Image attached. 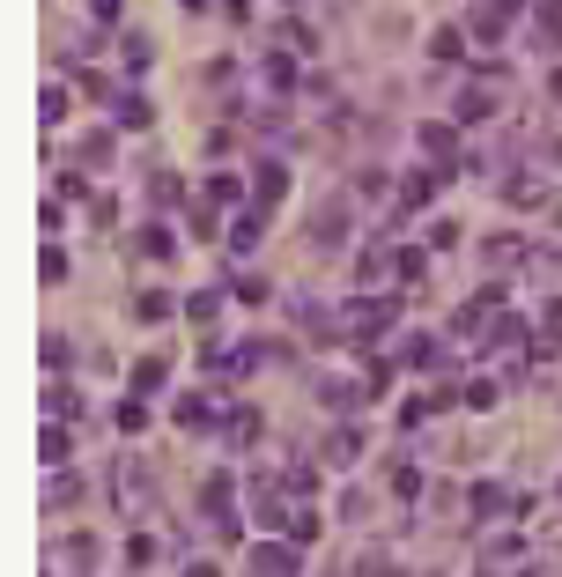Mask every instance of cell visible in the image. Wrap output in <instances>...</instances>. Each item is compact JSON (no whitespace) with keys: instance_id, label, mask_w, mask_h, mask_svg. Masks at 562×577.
<instances>
[{"instance_id":"6da1fadb","label":"cell","mask_w":562,"mask_h":577,"mask_svg":"<svg viewBox=\"0 0 562 577\" xmlns=\"http://www.w3.org/2000/svg\"><path fill=\"white\" fill-rule=\"evenodd\" d=\"M304 570V548L296 541H252L245 548V577H296Z\"/></svg>"},{"instance_id":"7a4b0ae2","label":"cell","mask_w":562,"mask_h":577,"mask_svg":"<svg viewBox=\"0 0 562 577\" xmlns=\"http://www.w3.org/2000/svg\"><path fill=\"white\" fill-rule=\"evenodd\" d=\"M222 407H230L222 393H178L171 400V422H178V430H193V437H208V430H222Z\"/></svg>"},{"instance_id":"3957f363","label":"cell","mask_w":562,"mask_h":577,"mask_svg":"<svg viewBox=\"0 0 562 577\" xmlns=\"http://www.w3.org/2000/svg\"><path fill=\"white\" fill-rule=\"evenodd\" d=\"M348 208H355V193L318 200V208H311V245H318V252H341V237H348Z\"/></svg>"},{"instance_id":"277c9868","label":"cell","mask_w":562,"mask_h":577,"mask_svg":"<svg viewBox=\"0 0 562 577\" xmlns=\"http://www.w3.org/2000/svg\"><path fill=\"white\" fill-rule=\"evenodd\" d=\"M415 148L437 156V171H459V119H422L415 126Z\"/></svg>"},{"instance_id":"5b68a950","label":"cell","mask_w":562,"mask_h":577,"mask_svg":"<svg viewBox=\"0 0 562 577\" xmlns=\"http://www.w3.org/2000/svg\"><path fill=\"white\" fill-rule=\"evenodd\" d=\"M111 496H119V511H148V496H156V481H148V459H119V474H111Z\"/></svg>"},{"instance_id":"8992f818","label":"cell","mask_w":562,"mask_h":577,"mask_svg":"<svg viewBox=\"0 0 562 577\" xmlns=\"http://www.w3.org/2000/svg\"><path fill=\"white\" fill-rule=\"evenodd\" d=\"M466 511H474V518H503V511H511V518H526L533 504H526V496H511L503 481H474V489H466Z\"/></svg>"},{"instance_id":"52a82bcc","label":"cell","mask_w":562,"mask_h":577,"mask_svg":"<svg viewBox=\"0 0 562 577\" xmlns=\"http://www.w3.org/2000/svg\"><path fill=\"white\" fill-rule=\"evenodd\" d=\"M392 319H400V296H355V304H348V326L363 333V341H378Z\"/></svg>"},{"instance_id":"ba28073f","label":"cell","mask_w":562,"mask_h":577,"mask_svg":"<svg viewBox=\"0 0 562 577\" xmlns=\"http://www.w3.org/2000/svg\"><path fill=\"white\" fill-rule=\"evenodd\" d=\"M148 126H156V104H148L141 89H119V97H111V134H148Z\"/></svg>"},{"instance_id":"9c48e42d","label":"cell","mask_w":562,"mask_h":577,"mask_svg":"<svg viewBox=\"0 0 562 577\" xmlns=\"http://www.w3.org/2000/svg\"><path fill=\"white\" fill-rule=\"evenodd\" d=\"M400 363H407V370H452V356H444L437 333H407V341H400Z\"/></svg>"},{"instance_id":"30bf717a","label":"cell","mask_w":562,"mask_h":577,"mask_svg":"<svg viewBox=\"0 0 562 577\" xmlns=\"http://www.w3.org/2000/svg\"><path fill=\"white\" fill-rule=\"evenodd\" d=\"M200 200H215V208H252V178H237V171H215L208 185H200Z\"/></svg>"},{"instance_id":"8fae6325","label":"cell","mask_w":562,"mask_h":577,"mask_svg":"<svg viewBox=\"0 0 562 577\" xmlns=\"http://www.w3.org/2000/svg\"><path fill=\"white\" fill-rule=\"evenodd\" d=\"M289 193V163H252V208H274V200Z\"/></svg>"},{"instance_id":"7c38bea8","label":"cell","mask_w":562,"mask_h":577,"mask_svg":"<svg viewBox=\"0 0 562 577\" xmlns=\"http://www.w3.org/2000/svg\"><path fill=\"white\" fill-rule=\"evenodd\" d=\"M259 237H267V208H237V215H230V252H237V259L259 252Z\"/></svg>"},{"instance_id":"4fadbf2b","label":"cell","mask_w":562,"mask_h":577,"mask_svg":"<svg viewBox=\"0 0 562 577\" xmlns=\"http://www.w3.org/2000/svg\"><path fill=\"white\" fill-rule=\"evenodd\" d=\"M444 178H452V171H407V178H400V208H407V215H415V208H429Z\"/></svg>"},{"instance_id":"5bb4252c","label":"cell","mask_w":562,"mask_h":577,"mask_svg":"<svg viewBox=\"0 0 562 577\" xmlns=\"http://www.w3.org/2000/svg\"><path fill=\"white\" fill-rule=\"evenodd\" d=\"M503 200H511V208H548V178L511 171V178H503Z\"/></svg>"},{"instance_id":"9a60e30c","label":"cell","mask_w":562,"mask_h":577,"mask_svg":"<svg viewBox=\"0 0 562 577\" xmlns=\"http://www.w3.org/2000/svg\"><path fill=\"white\" fill-rule=\"evenodd\" d=\"M385 274H392V259H385V230H378V237H370L363 252H355V282L370 289V282H385Z\"/></svg>"},{"instance_id":"2e32d148","label":"cell","mask_w":562,"mask_h":577,"mask_svg":"<svg viewBox=\"0 0 562 577\" xmlns=\"http://www.w3.org/2000/svg\"><path fill=\"white\" fill-rule=\"evenodd\" d=\"M171 311H185L171 289H141V296H134V319H141V326H163Z\"/></svg>"},{"instance_id":"e0dca14e","label":"cell","mask_w":562,"mask_h":577,"mask_svg":"<svg viewBox=\"0 0 562 577\" xmlns=\"http://www.w3.org/2000/svg\"><path fill=\"white\" fill-rule=\"evenodd\" d=\"M318 459H326V467H355V459H363V430H355V422H348V430H333Z\"/></svg>"},{"instance_id":"ac0fdd59","label":"cell","mask_w":562,"mask_h":577,"mask_svg":"<svg viewBox=\"0 0 562 577\" xmlns=\"http://www.w3.org/2000/svg\"><path fill=\"white\" fill-rule=\"evenodd\" d=\"M111 430H119V437H141V430H148V393H126L119 407H111Z\"/></svg>"},{"instance_id":"d6986e66","label":"cell","mask_w":562,"mask_h":577,"mask_svg":"<svg viewBox=\"0 0 562 577\" xmlns=\"http://www.w3.org/2000/svg\"><path fill=\"white\" fill-rule=\"evenodd\" d=\"M452 119H459V126H481V119H496V97H489V89H459Z\"/></svg>"},{"instance_id":"ffe728a7","label":"cell","mask_w":562,"mask_h":577,"mask_svg":"<svg viewBox=\"0 0 562 577\" xmlns=\"http://www.w3.org/2000/svg\"><path fill=\"white\" fill-rule=\"evenodd\" d=\"M392 282H400V289L407 282H429V252L422 245H400V252H392Z\"/></svg>"},{"instance_id":"44dd1931","label":"cell","mask_w":562,"mask_h":577,"mask_svg":"<svg viewBox=\"0 0 562 577\" xmlns=\"http://www.w3.org/2000/svg\"><path fill=\"white\" fill-rule=\"evenodd\" d=\"M466 45H474V37H466L459 23H444L437 37H429V60H444V67H452V60H466Z\"/></svg>"},{"instance_id":"7402d4cb","label":"cell","mask_w":562,"mask_h":577,"mask_svg":"<svg viewBox=\"0 0 562 577\" xmlns=\"http://www.w3.org/2000/svg\"><path fill=\"white\" fill-rule=\"evenodd\" d=\"M134 252H141V259H171V252H178V237H171V222H148V230L134 237Z\"/></svg>"},{"instance_id":"603a6c76","label":"cell","mask_w":562,"mask_h":577,"mask_svg":"<svg viewBox=\"0 0 562 577\" xmlns=\"http://www.w3.org/2000/svg\"><path fill=\"white\" fill-rule=\"evenodd\" d=\"M82 415V393L74 385H45V422H74Z\"/></svg>"},{"instance_id":"cb8c5ba5","label":"cell","mask_w":562,"mask_h":577,"mask_svg":"<svg viewBox=\"0 0 562 577\" xmlns=\"http://www.w3.org/2000/svg\"><path fill=\"white\" fill-rule=\"evenodd\" d=\"M67 274H74V259H67L60 245H45V252H37V282H45V289H60Z\"/></svg>"},{"instance_id":"d4e9b609","label":"cell","mask_w":562,"mask_h":577,"mask_svg":"<svg viewBox=\"0 0 562 577\" xmlns=\"http://www.w3.org/2000/svg\"><path fill=\"white\" fill-rule=\"evenodd\" d=\"M37 459H45V467H67V459H74V444H67L60 422H45V437H37Z\"/></svg>"},{"instance_id":"484cf974","label":"cell","mask_w":562,"mask_h":577,"mask_svg":"<svg viewBox=\"0 0 562 577\" xmlns=\"http://www.w3.org/2000/svg\"><path fill=\"white\" fill-rule=\"evenodd\" d=\"M119 60H126V74H141L148 60H156V45H148V30H126V37H119Z\"/></svg>"},{"instance_id":"4316f807","label":"cell","mask_w":562,"mask_h":577,"mask_svg":"<svg viewBox=\"0 0 562 577\" xmlns=\"http://www.w3.org/2000/svg\"><path fill=\"white\" fill-rule=\"evenodd\" d=\"M222 437H230V444H252V437H259V415L230 400V415H222Z\"/></svg>"},{"instance_id":"83f0119b","label":"cell","mask_w":562,"mask_h":577,"mask_svg":"<svg viewBox=\"0 0 562 577\" xmlns=\"http://www.w3.org/2000/svg\"><path fill=\"white\" fill-rule=\"evenodd\" d=\"M318 533H326V518H318L311 504H296V518H289V541H296V548H311Z\"/></svg>"},{"instance_id":"f1b7e54d","label":"cell","mask_w":562,"mask_h":577,"mask_svg":"<svg viewBox=\"0 0 562 577\" xmlns=\"http://www.w3.org/2000/svg\"><path fill=\"white\" fill-rule=\"evenodd\" d=\"M74 148H82V163H97V171H111V163H119V148H111V134H82Z\"/></svg>"},{"instance_id":"f546056e","label":"cell","mask_w":562,"mask_h":577,"mask_svg":"<svg viewBox=\"0 0 562 577\" xmlns=\"http://www.w3.org/2000/svg\"><path fill=\"white\" fill-rule=\"evenodd\" d=\"M526 555V533H496L489 548H481V563H518Z\"/></svg>"},{"instance_id":"4dcf8cb0","label":"cell","mask_w":562,"mask_h":577,"mask_svg":"<svg viewBox=\"0 0 562 577\" xmlns=\"http://www.w3.org/2000/svg\"><path fill=\"white\" fill-rule=\"evenodd\" d=\"M230 296H237V304H267V296H274V282H267V274H237V282H230Z\"/></svg>"},{"instance_id":"1f68e13d","label":"cell","mask_w":562,"mask_h":577,"mask_svg":"<svg viewBox=\"0 0 562 577\" xmlns=\"http://www.w3.org/2000/svg\"><path fill=\"white\" fill-rule=\"evenodd\" d=\"M37 348H45V370H52V378H60V370L74 363V341H67V333H45Z\"/></svg>"},{"instance_id":"d6a6232c","label":"cell","mask_w":562,"mask_h":577,"mask_svg":"<svg viewBox=\"0 0 562 577\" xmlns=\"http://www.w3.org/2000/svg\"><path fill=\"white\" fill-rule=\"evenodd\" d=\"M163 378H171V363H163V356H141L134 363V393H156Z\"/></svg>"},{"instance_id":"836d02e7","label":"cell","mask_w":562,"mask_h":577,"mask_svg":"<svg viewBox=\"0 0 562 577\" xmlns=\"http://www.w3.org/2000/svg\"><path fill=\"white\" fill-rule=\"evenodd\" d=\"M185 222H193L185 237H200V245H208V237H222V230H215V200H193V215H185Z\"/></svg>"},{"instance_id":"e575fe53","label":"cell","mask_w":562,"mask_h":577,"mask_svg":"<svg viewBox=\"0 0 562 577\" xmlns=\"http://www.w3.org/2000/svg\"><path fill=\"white\" fill-rule=\"evenodd\" d=\"M67 111H74V97H67V89H60V82H45V111H37V119H45V126H60V119H67Z\"/></svg>"},{"instance_id":"d590c367","label":"cell","mask_w":562,"mask_h":577,"mask_svg":"<svg viewBox=\"0 0 562 577\" xmlns=\"http://www.w3.org/2000/svg\"><path fill=\"white\" fill-rule=\"evenodd\" d=\"M489 341H496V348H526L533 333H526V319H496V326H489Z\"/></svg>"},{"instance_id":"8d00e7d4","label":"cell","mask_w":562,"mask_h":577,"mask_svg":"<svg viewBox=\"0 0 562 577\" xmlns=\"http://www.w3.org/2000/svg\"><path fill=\"white\" fill-rule=\"evenodd\" d=\"M60 504H74V474L52 467V474H45V511H60Z\"/></svg>"},{"instance_id":"74e56055","label":"cell","mask_w":562,"mask_h":577,"mask_svg":"<svg viewBox=\"0 0 562 577\" xmlns=\"http://www.w3.org/2000/svg\"><path fill=\"white\" fill-rule=\"evenodd\" d=\"M459 237H466V222H452V215H437V222H429V245H437V252H452Z\"/></svg>"},{"instance_id":"f35d334b","label":"cell","mask_w":562,"mask_h":577,"mask_svg":"<svg viewBox=\"0 0 562 577\" xmlns=\"http://www.w3.org/2000/svg\"><path fill=\"white\" fill-rule=\"evenodd\" d=\"M215 311H222V296H215V289H200V296H185V319H193V326H208V319H215Z\"/></svg>"},{"instance_id":"ab89813d","label":"cell","mask_w":562,"mask_h":577,"mask_svg":"<svg viewBox=\"0 0 562 577\" xmlns=\"http://www.w3.org/2000/svg\"><path fill=\"white\" fill-rule=\"evenodd\" d=\"M466 407H474V415H489V407H496V378H466Z\"/></svg>"},{"instance_id":"60d3db41","label":"cell","mask_w":562,"mask_h":577,"mask_svg":"<svg viewBox=\"0 0 562 577\" xmlns=\"http://www.w3.org/2000/svg\"><path fill=\"white\" fill-rule=\"evenodd\" d=\"M148 193L171 208V200H185V178H178V171H156V178H148Z\"/></svg>"},{"instance_id":"b9f144b4","label":"cell","mask_w":562,"mask_h":577,"mask_svg":"<svg viewBox=\"0 0 562 577\" xmlns=\"http://www.w3.org/2000/svg\"><path fill=\"white\" fill-rule=\"evenodd\" d=\"M348 193H355V200H385V171H378V163H370V171H363V178H355V185H348Z\"/></svg>"},{"instance_id":"7bdbcfd3","label":"cell","mask_w":562,"mask_h":577,"mask_svg":"<svg viewBox=\"0 0 562 577\" xmlns=\"http://www.w3.org/2000/svg\"><path fill=\"white\" fill-rule=\"evenodd\" d=\"M518 252H526V245H518V237H489V245H481V259H496V267H511Z\"/></svg>"},{"instance_id":"ee69618b","label":"cell","mask_w":562,"mask_h":577,"mask_svg":"<svg viewBox=\"0 0 562 577\" xmlns=\"http://www.w3.org/2000/svg\"><path fill=\"white\" fill-rule=\"evenodd\" d=\"M89 222H97V230H111V222H119V200L97 193V200H89Z\"/></svg>"},{"instance_id":"f6af8a7d","label":"cell","mask_w":562,"mask_h":577,"mask_svg":"<svg viewBox=\"0 0 562 577\" xmlns=\"http://www.w3.org/2000/svg\"><path fill=\"white\" fill-rule=\"evenodd\" d=\"M52 193H60V200H89V178H82V171H60V185H52Z\"/></svg>"},{"instance_id":"bcb514c9","label":"cell","mask_w":562,"mask_h":577,"mask_svg":"<svg viewBox=\"0 0 562 577\" xmlns=\"http://www.w3.org/2000/svg\"><path fill=\"white\" fill-rule=\"evenodd\" d=\"M341 518H348V526H355V518H370V496H363V489H348V496H341Z\"/></svg>"},{"instance_id":"7dc6e473","label":"cell","mask_w":562,"mask_h":577,"mask_svg":"<svg viewBox=\"0 0 562 577\" xmlns=\"http://www.w3.org/2000/svg\"><path fill=\"white\" fill-rule=\"evenodd\" d=\"M481 8H489V15H496V23H511V15H518V8H526V0H481Z\"/></svg>"},{"instance_id":"c3c4849f","label":"cell","mask_w":562,"mask_h":577,"mask_svg":"<svg viewBox=\"0 0 562 577\" xmlns=\"http://www.w3.org/2000/svg\"><path fill=\"white\" fill-rule=\"evenodd\" d=\"M89 15H97V23H119V0H89Z\"/></svg>"},{"instance_id":"681fc988","label":"cell","mask_w":562,"mask_h":577,"mask_svg":"<svg viewBox=\"0 0 562 577\" xmlns=\"http://www.w3.org/2000/svg\"><path fill=\"white\" fill-rule=\"evenodd\" d=\"M540 156H548V163H562V134H548V141H540Z\"/></svg>"},{"instance_id":"f907efd6","label":"cell","mask_w":562,"mask_h":577,"mask_svg":"<svg viewBox=\"0 0 562 577\" xmlns=\"http://www.w3.org/2000/svg\"><path fill=\"white\" fill-rule=\"evenodd\" d=\"M178 577H222V570H215V563H185Z\"/></svg>"},{"instance_id":"816d5d0a","label":"cell","mask_w":562,"mask_h":577,"mask_svg":"<svg viewBox=\"0 0 562 577\" xmlns=\"http://www.w3.org/2000/svg\"><path fill=\"white\" fill-rule=\"evenodd\" d=\"M222 8H230V15H237V23H245V15H252V0H222Z\"/></svg>"},{"instance_id":"f5cc1de1","label":"cell","mask_w":562,"mask_h":577,"mask_svg":"<svg viewBox=\"0 0 562 577\" xmlns=\"http://www.w3.org/2000/svg\"><path fill=\"white\" fill-rule=\"evenodd\" d=\"M385 577H407V570H400V563H392V570H385Z\"/></svg>"},{"instance_id":"db71d44e","label":"cell","mask_w":562,"mask_h":577,"mask_svg":"<svg viewBox=\"0 0 562 577\" xmlns=\"http://www.w3.org/2000/svg\"><path fill=\"white\" fill-rule=\"evenodd\" d=\"M281 8H304V0H281Z\"/></svg>"},{"instance_id":"11a10c76","label":"cell","mask_w":562,"mask_h":577,"mask_svg":"<svg viewBox=\"0 0 562 577\" xmlns=\"http://www.w3.org/2000/svg\"><path fill=\"white\" fill-rule=\"evenodd\" d=\"M474 577H489V563H481V570H474Z\"/></svg>"}]
</instances>
